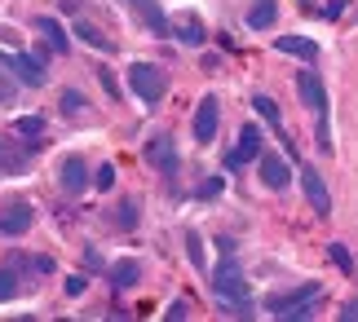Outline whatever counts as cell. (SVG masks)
Here are the masks:
<instances>
[{
	"instance_id": "cell-15",
	"label": "cell",
	"mask_w": 358,
	"mask_h": 322,
	"mask_svg": "<svg viewBox=\"0 0 358 322\" xmlns=\"http://www.w3.org/2000/svg\"><path fill=\"white\" fill-rule=\"evenodd\" d=\"M129 5H133V13H137V18H142L155 36H169V18H164V9L155 5V0H129Z\"/></svg>"
},
{
	"instance_id": "cell-29",
	"label": "cell",
	"mask_w": 358,
	"mask_h": 322,
	"mask_svg": "<svg viewBox=\"0 0 358 322\" xmlns=\"http://www.w3.org/2000/svg\"><path fill=\"white\" fill-rule=\"evenodd\" d=\"M222 190H226V181H222V177H208V181L199 186V199H217Z\"/></svg>"
},
{
	"instance_id": "cell-13",
	"label": "cell",
	"mask_w": 358,
	"mask_h": 322,
	"mask_svg": "<svg viewBox=\"0 0 358 322\" xmlns=\"http://www.w3.org/2000/svg\"><path fill=\"white\" fill-rule=\"evenodd\" d=\"M76 40H80V45H89V49H98V53H115V40L106 36V31H98L89 18H80V13H76Z\"/></svg>"
},
{
	"instance_id": "cell-6",
	"label": "cell",
	"mask_w": 358,
	"mask_h": 322,
	"mask_svg": "<svg viewBox=\"0 0 358 322\" xmlns=\"http://www.w3.org/2000/svg\"><path fill=\"white\" fill-rule=\"evenodd\" d=\"M146 163L150 168H159V173L164 177H173L177 173V146H173V137H150V142H146Z\"/></svg>"
},
{
	"instance_id": "cell-30",
	"label": "cell",
	"mask_w": 358,
	"mask_h": 322,
	"mask_svg": "<svg viewBox=\"0 0 358 322\" xmlns=\"http://www.w3.org/2000/svg\"><path fill=\"white\" fill-rule=\"evenodd\" d=\"M85 291H89V278L85 274H71V278H66V296H85Z\"/></svg>"
},
{
	"instance_id": "cell-5",
	"label": "cell",
	"mask_w": 358,
	"mask_h": 322,
	"mask_svg": "<svg viewBox=\"0 0 358 322\" xmlns=\"http://www.w3.org/2000/svg\"><path fill=\"white\" fill-rule=\"evenodd\" d=\"M0 62H5L22 84H45V62H40L36 53L27 58V53H5V49H0Z\"/></svg>"
},
{
	"instance_id": "cell-11",
	"label": "cell",
	"mask_w": 358,
	"mask_h": 322,
	"mask_svg": "<svg viewBox=\"0 0 358 322\" xmlns=\"http://www.w3.org/2000/svg\"><path fill=\"white\" fill-rule=\"evenodd\" d=\"M257 173H261V181H266L270 190H283L287 181H292V168H287L279 155H261L257 159Z\"/></svg>"
},
{
	"instance_id": "cell-1",
	"label": "cell",
	"mask_w": 358,
	"mask_h": 322,
	"mask_svg": "<svg viewBox=\"0 0 358 322\" xmlns=\"http://www.w3.org/2000/svg\"><path fill=\"white\" fill-rule=\"evenodd\" d=\"M213 291H217V305H226V309H248L252 305V291H248L239 261H222V270L213 274Z\"/></svg>"
},
{
	"instance_id": "cell-8",
	"label": "cell",
	"mask_w": 358,
	"mask_h": 322,
	"mask_svg": "<svg viewBox=\"0 0 358 322\" xmlns=\"http://www.w3.org/2000/svg\"><path fill=\"white\" fill-rule=\"evenodd\" d=\"M31 155H36V142L18 146V142H5V137H0V177H5V173H22V168L31 163Z\"/></svg>"
},
{
	"instance_id": "cell-35",
	"label": "cell",
	"mask_w": 358,
	"mask_h": 322,
	"mask_svg": "<svg viewBox=\"0 0 358 322\" xmlns=\"http://www.w3.org/2000/svg\"><path fill=\"white\" fill-rule=\"evenodd\" d=\"M319 146H323V150H332V133H327V119L319 124Z\"/></svg>"
},
{
	"instance_id": "cell-4",
	"label": "cell",
	"mask_w": 358,
	"mask_h": 322,
	"mask_svg": "<svg viewBox=\"0 0 358 322\" xmlns=\"http://www.w3.org/2000/svg\"><path fill=\"white\" fill-rule=\"evenodd\" d=\"M36 226V212H31V203H22V199H13L9 207H0V234L5 239H22L27 230Z\"/></svg>"
},
{
	"instance_id": "cell-2",
	"label": "cell",
	"mask_w": 358,
	"mask_h": 322,
	"mask_svg": "<svg viewBox=\"0 0 358 322\" xmlns=\"http://www.w3.org/2000/svg\"><path fill=\"white\" fill-rule=\"evenodd\" d=\"M129 84H133V93L142 97V102H150V106L169 93V75H164L159 66H150V62H133L129 66Z\"/></svg>"
},
{
	"instance_id": "cell-28",
	"label": "cell",
	"mask_w": 358,
	"mask_h": 322,
	"mask_svg": "<svg viewBox=\"0 0 358 322\" xmlns=\"http://www.w3.org/2000/svg\"><path fill=\"white\" fill-rule=\"evenodd\" d=\"M93 186H98V190H111L115 186V163H102L98 177H93Z\"/></svg>"
},
{
	"instance_id": "cell-27",
	"label": "cell",
	"mask_w": 358,
	"mask_h": 322,
	"mask_svg": "<svg viewBox=\"0 0 358 322\" xmlns=\"http://www.w3.org/2000/svg\"><path fill=\"white\" fill-rule=\"evenodd\" d=\"M120 226H124V230H137V203H133V199L120 203Z\"/></svg>"
},
{
	"instance_id": "cell-12",
	"label": "cell",
	"mask_w": 358,
	"mask_h": 322,
	"mask_svg": "<svg viewBox=\"0 0 358 322\" xmlns=\"http://www.w3.org/2000/svg\"><path fill=\"white\" fill-rule=\"evenodd\" d=\"M248 159H261V133H257V124H243V133H239V146L230 150V168H239Z\"/></svg>"
},
{
	"instance_id": "cell-3",
	"label": "cell",
	"mask_w": 358,
	"mask_h": 322,
	"mask_svg": "<svg viewBox=\"0 0 358 322\" xmlns=\"http://www.w3.org/2000/svg\"><path fill=\"white\" fill-rule=\"evenodd\" d=\"M314 300H319V283H306L301 291H292V296H270L266 309L279 314V318H306L314 309Z\"/></svg>"
},
{
	"instance_id": "cell-25",
	"label": "cell",
	"mask_w": 358,
	"mask_h": 322,
	"mask_svg": "<svg viewBox=\"0 0 358 322\" xmlns=\"http://www.w3.org/2000/svg\"><path fill=\"white\" fill-rule=\"evenodd\" d=\"M186 247H190V265H195V270H208V261H203V243H199L195 230L186 234Z\"/></svg>"
},
{
	"instance_id": "cell-33",
	"label": "cell",
	"mask_w": 358,
	"mask_h": 322,
	"mask_svg": "<svg viewBox=\"0 0 358 322\" xmlns=\"http://www.w3.org/2000/svg\"><path fill=\"white\" fill-rule=\"evenodd\" d=\"M31 270H36V274H53L58 265H53V256H31Z\"/></svg>"
},
{
	"instance_id": "cell-17",
	"label": "cell",
	"mask_w": 358,
	"mask_h": 322,
	"mask_svg": "<svg viewBox=\"0 0 358 322\" xmlns=\"http://www.w3.org/2000/svg\"><path fill=\"white\" fill-rule=\"evenodd\" d=\"M279 49L287 53V58H301V62H314V58H319V45H314V40H306V36H283Z\"/></svg>"
},
{
	"instance_id": "cell-14",
	"label": "cell",
	"mask_w": 358,
	"mask_h": 322,
	"mask_svg": "<svg viewBox=\"0 0 358 322\" xmlns=\"http://www.w3.org/2000/svg\"><path fill=\"white\" fill-rule=\"evenodd\" d=\"M58 177H62V190H71V194H80V190L89 186V168H85L80 155H66L62 168H58Z\"/></svg>"
},
{
	"instance_id": "cell-36",
	"label": "cell",
	"mask_w": 358,
	"mask_h": 322,
	"mask_svg": "<svg viewBox=\"0 0 358 322\" xmlns=\"http://www.w3.org/2000/svg\"><path fill=\"white\" fill-rule=\"evenodd\" d=\"M341 318H345V322H354V318H358V300H350L345 309H341Z\"/></svg>"
},
{
	"instance_id": "cell-9",
	"label": "cell",
	"mask_w": 358,
	"mask_h": 322,
	"mask_svg": "<svg viewBox=\"0 0 358 322\" xmlns=\"http://www.w3.org/2000/svg\"><path fill=\"white\" fill-rule=\"evenodd\" d=\"M296 93H301V102H306L310 110L327 115V89H323V80L314 75V71H301V75H296Z\"/></svg>"
},
{
	"instance_id": "cell-23",
	"label": "cell",
	"mask_w": 358,
	"mask_h": 322,
	"mask_svg": "<svg viewBox=\"0 0 358 322\" xmlns=\"http://www.w3.org/2000/svg\"><path fill=\"white\" fill-rule=\"evenodd\" d=\"M13 296H18V274H13V265H5L0 270V305L13 300Z\"/></svg>"
},
{
	"instance_id": "cell-20",
	"label": "cell",
	"mask_w": 358,
	"mask_h": 322,
	"mask_svg": "<svg viewBox=\"0 0 358 322\" xmlns=\"http://www.w3.org/2000/svg\"><path fill=\"white\" fill-rule=\"evenodd\" d=\"M36 31H40V40H49L53 53H66V31L53 18H36Z\"/></svg>"
},
{
	"instance_id": "cell-31",
	"label": "cell",
	"mask_w": 358,
	"mask_h": 322,
	"mask_svg": "<svg viewBox=\"0 0 358 322\" xmlns=\"http://www.w3.org/2000/svg\"><path fill=\"white\" fill-rule=\"evenodd\" d=\"M182 40H186V45H203V27L199 22H186L182 27Z\"/></svg>"
},
{
	"instance_id": "cell-24",
	"label": "cell",
	"mask_w": 358,
	"mask_h": 322,
	"mask_svg": "<svg viewBox=\"0 0 358 322\" xmlns=\"http://www.w3.org/2000/svg\"><path fill=\"white\" fill-rule=\"evenodd\" d=\"M58 106H62V115H80V110H85L89 102H85V97H80L76 89H62V102H58Z\"/></svg>"
},
{
	"instance_id": "cell-32",
	"label": "cell",
	"mask_w": 358,
	"mask_h": 322,
	"mask_svg": "<svg viewBox=\"0 0 358 322\" xmlns=\"http://www.w3.org/2000/svg\"><path fill=\"white\" fill-rule=\"evenodd\" d=\"M345 9H350V0H332V5H323V13H319V18H327V22H332V18H341Z\"/></svg>"
},
{
	"instance_id": "cell-21",
	"label": "cell",
	"mask_w": 358,
	"mask_h": 322,
	"mask_svg": "<svg viewBox=\"0 0 358 322\" xmlns=\"http://www.w3.org/2000/svg\"><path fill=\"white\" fill-rule=\"evenodd\" d=\"M13 133H18L22 142H40V137H45V115H22V119H13Z\"/></svg>"
},
{
	"instance_id": "cell-10",
	"label": "cell",
	"mask_w": 358,
	"mask_h": 322,
	"mask_svg": "<svg viewBox=\"0 0 358 322\" xmlns=\"http://www.w3.org/2000/svg\"><path fill=\"white\" fill-rule=\"evenodd\" d=\"M301 186H306V199H310L314 212H319V217H332V199H327L323 177L314 173V168H301Z\"/></svg>"
},
{
	"instance_id": "cell-34",
	"label": "cell",
	"mask_w": 358,
	"mask_h": 322,
	"mask_svg": "<svg viewBox=\"0 0 358 322\" xmlns=\"http://www.w3.org/2000/svg\"><path fill=\"white\" fill-rule=\"evenodd\" d=\"M98 75H102V84H106V93H111V97H120V89H115V75H111V71H106V66H102V71H98Z\"/></svg>"
},
{
	"instance_id": "cell-19",
	"label": "cell",
	"mask_w": 358,
	"mask_h": 322,
	"mask_svg": "<svg viewBox=\"0 0 358 322\" xmlns=\"http://www.w3.org/2000/svg\"><path fill=\"white\" fill-rule=\"evenodd\" d=\"M137 278H142V265H137V261H120L115 270H111V287L115 291H129V287H137Z\"/></svg>"
},
{
	"instance_id": "cell-18",
	"label": "cell",
	"mask_w": 358,
	"mask_h": 322,
	"mask_svg": "<svg viewBox=\"0 0 358 322\" xmlns=\"http://www.w3.org/2000/svg\"><path fill=\"white\" fill-rule=\"evenodd\" d=\"M274 18H279V5H274V0H252V9H248V27H252V31L274 27Z\"/></svg>"
},
{
	"instance_id": "cell-16",
	"label": "cell",
	"mask_w": 358,
	"mask_h": 322,
	"mask_svg": "<svg viewBox=\"0 0 358 322\" xmlns=\"http://www.w3.org/2000/svg\"><path fill=\"white\" fill-rule=\"evenodd\" d=\"M252 106H257V115H266V119H270V129L279 133V142H283L287 150H292V133L283 129V119H279V106H274V97H266V93H257V97H252Z\"/></svg>"
},
{
	"instance_id": "cell-26",
	"label": "cell",
	"mask_w": 358,
	"mask_h": 322,
	"mask_svg": "<svg viewBox=\"0 0 358 322\" xmlns=\"http://www.w3.org/2000/svg\"><path fill=\"white\" fill-rule=\"evenodd\" d=\"M13 97H18V89H13L9 66H5V71H0V106H13Z\"/></svg>"
},
{
	"instance_id": "cell-22",
	"label": "cell",
	"mask_w": 358,
	"mask_h": 322,
	"mask_svg": "<svg viewBox=\"0 0 358 322\" xmlns=\"http://www.w3.org/2000/svg\"><path fill=\"white\" fill-rule=\"evenodd\" d=\"M327 256H332V265H336L341 274H354V256H350L345 243H332V247H327Z\"/></svg>"
},
{
	"instance_id": "cell-7",
	"label": "cell",
	"mask_w": 358,
	"mask_h": 322,
	"mask_svg": "<svg viewBox=\"0 0 358 322\" xmlns=\"http://www.w3.org/2000/svg\"><path fill=\"white\" fill-rule=\"evenodd\" d=\"M217 115H222V106H217V97H199V110H195V142L208 146L217 137Z\"/></svg>"
}]
</instances>
